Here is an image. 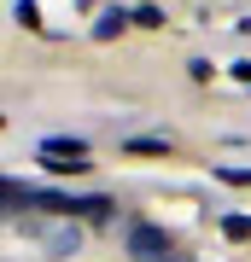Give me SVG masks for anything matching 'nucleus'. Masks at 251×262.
Segmentation results:
<instances>
[{
  "mask_svg": "<svg viewBox=\"0 0 251 262\" xmlns=\"http://www.w3.org/2000/svg\"><path fill=\"white\" fill-rule=\"evenodd\" d=\"M29 239L41 245L47 256H76L82 251V222H76V215H53V222H29Z\"/></svg>",
  "mask_w": 251,
  "mask_h": 262,
  "instance_id": "f257e3e1",
  "label": "nucleus"
},
{
  "mask_svg": "<svg viewBox=\"0 0 251 262\" xmlns=\"http://www.w3.org/2000/svg\"><path fill=\"white\" fill-rule=\"evenodd\" d=\"M123 251H129L134 262H176V245H169V233L158 222H134L129 239H123Z\"/></svg>",
  "mask_w": 251,
  "mask_h": 262,
  "instance_id": "f03ea898",
  "label": "nucleus"
},
{
  "mask_svg": "<svg viewBox=\"0 0 251 262\" xmlns=\"http://www.w3.org/2000/svg\"><path fill=\"white\" fill-rule=\"evenodd\" d=\"M41 169L47 175H88V146L82 140H65V134H59V140H41Z\"/></svg>",
  "mask_w": 251,
  "mask_h": 262,
  "instance_id": "7ed1b4c3",
  "label": "nucleus"
},
{
  "mask_svg": "<svg viewBox=\"0 0 251 262\" xmlns=\"http://www.w3.org/2000/svg\"><path fill=\"white\" fill-rule=\"evenodd\" d=\"M169 146H176L169 134H129V140H123V151H134V158H164Z\"/></svg>",
  "mask_w": 251,
  "mask_h": 262,
  "instance_id": "20e7f679",
  "label": "nucleus"
},
{
  "mask_svg": "<svg viewBox=\"0 0 251 262\" xmlns=\"http://www.w3.org/2000/svg\"><path fill=\"white\" fill-rule=\"evenodd\" d=\"M111 210H117L111 198H70V210H65V215H76V222H105Z\"/></svg>",
  "mask_w": 251,
  "mask_h": 262,
  "instance_id": "39448f33",
  "label": "nucleus"
},
{
  "mask_svg": "<svg viewBox=\"0 0 251 262\" xmlns=\"http://www.w3.org/2000/svg\"><path fill=\"white\" fill-rule=\"evenodd\" d=\"M134 24V12H123V6H105L100 12V24H93V41H111L117 29H129Z\"/></svg>",
  "mask_w": 251,
  "mask_h": 262,
  "instance_id": "423d86ee",
  "label": "nucleus"
},
{
  "mask_svg": "<svg viewBox=\"0 0 251 262\" xmlns=\"http://www.w3.org/2000/svg\"><path fill=\"white\" fill-rule=\"evenodd\" d=\"M12 18H18L24 29H41V6H35V0H18V6H12Z\"/></svg>",
  "mask_w": 251,
  "mask_h": 262,
  "instance_id": "0eeeda50",
  "label": "nucleus"
},
{
  "mask_svg": "<svg viewBox=\"0 0 251 262\" xmlns=\"http://www.w3.org/2000/svg\"><path fill=\"white\" fill-rule=\"evenodd\" d=\"M216 175H222L228 187H251V169H240V163H216Z\"/></svg>",
  "mask_w": 251,
  "mask_h": 262,
  "instance_id": "6e6552de",
  "label": "nucleus"
},
{
  "mask_svg": "<svg viewBox=\"0 0 251 262\" xmlns=\"http://www.w3.org/2000/svg\"><path fill=\"white\" fill-rule=\"evenodd\" d=\"M222 233L228 239H251V215H222Z\"/></svg>",
  "mask_w": 251,
  "mask_h": 262,
  "instance_id": "1a4fd4ad",
  "label": "nucleus"
},
{
  "mask_svg": "<svg viewBox=\"0 0 251 262\" xmlns=\"http://www.w3.org/2000/svg\"><path fill=\"white\" fill-rule=\"evenodd\" d=\"M134 29H164V12L158 6H134Z\"/></svg>",
  "mask_w": 251,
  "mask_h": 262,
  "instance_id": "9d476101",
  "label": "nucleus"
},
{
  "mask_svg": "<svg viewBox=\"0 0 251 262\" xmlns=\"http://www.w3.org/2000/svg\"><path fill=\"white\" fill-rule=\"evenodd\" d=\"M234 76H240V82H251V58H240V64H234Z\"/></svg>",
  "mask_w": 251,
  "mask_h": 262,
  "instance_id": "9b49d317",
  "label": "nucleus"
},
{
  "mask_svg": "<svg viewBox=\"0 0 251 262\" xmlns=\"http://www.w3.org/2000/svg\"><path fill=\"white\" fill-rule=\"evenodd\" d=\"M234 29H240V35H251V18H240V24H234Z\"/></svg>",
  "mask_w": 251,
  "mask_h": 262,
  "instance_id": "f8f14e48",
  "label": "nucleus"
},
{
  "mask_svg": "<svg viewBox=\"0 0 251 262\" xmlns=\"http://www.w3.org/2000/svg\"><path fill=\"white\" fill-rule=\"evenodd\" d=\"M140 6H146V0H140Z\"/></svg>",
  "mask_w": 251,
  "mask_h": 262,
  "instance_id": "ddd939ff",
  "label": "nucleus"
}]
</instances>
